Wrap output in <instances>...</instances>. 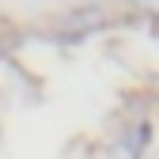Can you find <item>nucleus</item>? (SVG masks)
<instances>
[{
    "label": "nucleus",
    "mask_w": 159,
    "mask_h": 159,
    "mask_svg": "<svg viewBox=\"0 0 159 159\" xmlns=\"http://www.w3.org/2000/svg\"><path fill=\"white\" fill-rule=\"evenodd\" d=\"M148 136H152V125H148V121H140L133 133H125L121 140L110 148V155H106V159H140V155H144V144H148Z\"/></svg>",
    "instance_id": "f257e3e1"
},
{
    "label": "nucleus",
    "mask_w": 159,
    "mask_h": 159,
    "mask_svg": "<svg viewBox=\"0 0 159 159\" xmlns=\"http://www.w3.org/2000/svg\"><path fill=\"white\" fill-rule=\"evenodd\" d=\"M129 4H136V8L148 11V15H159V0H129Z\"/></svg>",
    "instance_id": "f03ea898"
}]
</instances>
